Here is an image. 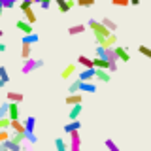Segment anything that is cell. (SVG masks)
Returning <instances> with one entry per match:
<instances>
[{
    "mask_svg": "<svg viewBox=\"0 0 151 151\" xmlns=\"http://www.w3.org/2000/svg\"><path fill=\"white\" fill-rule=\"evenodd\" d=\"M89 27H91V30H93V34H94L96 44L100 45V47H104V42L111 36V32L102 25V21H96V19H89Z\"/></svg>",
    "mask_w": 151,
    "mask_h": 151,
    "instance_id": "cell-1",
    "label": "cell"
},
{
    "mask_svg": "<svg viewBox=\"0 0 151 151\" xmlns=\"http://www.w3.org/2000/svg\"><path fill=\"white\" fill-rule=\"evenodd\" d=\"M44 63H45L44 59H28V60H25V63H23L21 72L27 76V74L34 72V70H38V68H42V66H44Z\"/></svg>",
    "mask_w": 151,
    "mask_h": 151,
    "instance_id": "cell-2",
    "label": "cell"
},
{
    "mask_svg": "<svg viewBox=\"0 0 151 151\" xmlns=\"http://www.w3.org/2000/svg\"><path fill=\"white\" fill-rule=\"evenodd\" d=\"M113 51H115L117 59H119L121 63H129V60H130V53H129V49H127L125 45H117Z\"/></svg>",
    "mask_w": 151,
    "mask_h": 151,
    "instance_id": "cell-3",
    "label": "cell"
},
{
    "mask_svg": "<svg viewBox=\"0 0 151 151\" xmlns=\"http://www.w3.org/2000/svg\"><path fill=\"white\" fill-rule=\"evenodd\" d=\"M15 28L17 30H23V34L28 36V34H34V30H32V25L28 21H25V19H19V21L15 23Z\"/></svg>",
    "mask_w": 151,
    "mask_h": 151,
    "instance_id": "cell-4",
    "label": "cell"
},
{
    "mask_svg": "<svg viewBox=\"0 0 151 151\" xmlns=\"http://www.w3.org/2000/svg\"><path fill=\"white\" fill-rule=\"evenodd\" d=\"M93 78H96V68H93V70H83V72L78 76V79H79L81 83H93Z\"/></svg>",
    "mask_w": 151,
    "mask_h": 151,
    "instance_id": "cell-5",
    "label": "cell"
},
{
    "mask_svg": "<svg viewBox=\"0 0 151 151\" xmlns=\"http://www.w3.org/2000/svg\"><path fill=\"white\" fill-rule=\"evenodd\" d=\"M76 4L78 2H74V0H57V8H59L60 13H68Z\"/></svg>",
    "mask_w": 151,
    "mask_h": 151,
    "instance_id": "cell-6",
    "label": "cell"
},
{
    "mask_svg": "<svg viewBox=\"0 0 151 151\" xmlns=\"http://www.w3.org/2000/svg\"><path fill=\"white\" fill-rule=\"evenodd\" d=\"M70 151H81V136H79V132L70 134Z\"/></svg>",
    "mask_w": 151,
    "mask_h": 151,
    "instance_id": "cell-7",
    "label": "cell"
},
{
    "mask_svg": "<svg viewBox=\"0 0 151 151\" xmlns=\"http://www.w3.org/2000/svg\"><path fill=\"white\" fill-rule=\"evenodd\" d=\"M79 129H81V121H70V123H66V125L63 127V130L68 136L74 134V132H79Z\"/></svg>",
    "mask_w": 151,
    "mask_h": 151,
    "instance_id": "cell-8",
    "label": "cell"
},
{
    "mask_svg": "<svg viewBox=\"0 0 151 151\" xmlns=\"http://www.w3.org/2000/svg\"><path fill=\"white\" fill-rule=\"evenodd\" d=\"M6 98H8V102H13V104H21L23 100H25L23 93H19V91H8Z\"/></svg>",
    "mask_w": 151,
    "mask_h": 151,
    "instance_id": "cell-9",
    "label": "cell"
},
{
    "mask_svg": "<svg viewBox=\"0 0 151 151\" xmlns=\"http://www.w3.org/2000/svg\"><path fill=\"white\" fill-rule=\"evenodd\" d=\"M83 102V96L81 94H68V96H66V104H68V106H79V104Z\"/></svg>",
    "mask_w": 151,
    "mask_h": 151,
    "instance_id": "cell-10",
    "label": "cell"
},
{
    "mask_svg": "<svg viewBox=\"0 0 151 151\" xmlns=\"http://www.w3.org/2000/svg\"><path fill=\"white\" fill-rule=\"evenodd\" d=\"M78 63L81 64V66H85V70H93L94 68V60H91L89 57H85V55H79L78 57Z\"/></svg>",
    "mask_w": 151,
    "mask_h": 151,
    "instance_id": "cell-11",
    "label": "cell"
},
{
    "mask_svg": "<svg viewBox=\"0 0 151 151\" xmlns=\"http://www.w3.org/2000/svg\"><path fill=\"white\" fill-rule=\"evenodd\" d=\"M102 25L108 28V30L111 32V34H115V30H117V23L113 21V19H110V17H102Z\"/></svg>",
    "mask_w": 151,
    "mask_h": 151,
    "instance_id": "cell-12",
    "label": "cell"
},
{
    "mask_svg": "<svg viewBox=\"0 0 151 151\" xmlns=\"http://www.w3.org/2000/svg\"><path fill=\"white\" fill-rule=\"evenodd\" d=\"M34 127H36V117L28 115L25 119V129H27V134H34Z\"/></svg>",
    "mask_w": 151,
    "mask_h": 151,
    "instance_id": "cell-13",
    "label": "cell"
},
{
    "mask_svg": "<svg viewBox=\"0 0 151 151\" xmlns=\"http://www.w3.org/2000/svg\"><path fill=\"white\" fill-rule=\"evenodd\" d=\"M55 149L57 151H70V144H66L64 138H55Z\"/></svg>",
    "mask_w": 151,
    "mask_h": 151,
    "instance_id": "cell-14",
    "label": "cell"
},
{
    "mask_svg": "<svg viewBox=\"0 0 151 151\" xmlns=\"http://www.w3.org/2000/svg\"><path fill=\"white\" fill-rule=\"evenodd\" d=\"M40 42V36L36 34H28V36H23V40H21V44H25V45H34V44H38Z\"/></svg>",
    "mask_w": 151,
    "mask_h": 151,
    "instance_id": "cell-15",
    "label": "cell"
},
{
    "mask_svg": "<svg viewBox=\"0 0 151 151\" xmlns=\"http://www.w3.org/2000/svg\"><path fill=\"white\" fill-rule=\"evenodd\" d=\"M74 74H76V64H66L64 70L60 72V78H63V79H68L70 76H74Z\"/></svg>",
    "mask_w": 151,
    "mask_h": 151,
    "instance_id": "cell-16",
    "label": "cell"
},
{
    "mask_svg": "<svg viewBox=\"0 0 151 151\" xmlns=\"http://www.w3.org/2000/svg\"><path fill=\"white\" fill-rule=\"evenodd\" d=\"M96 79L102 83H108V81H111V76L108 70H96Z\"/></svg>",
    "mask_w": 151,
    "mask_h": 151,
    "instance_id": "cell-17",
    "label": "cell"
},
{
    "mask_svg": "<svg viewBox=\"0 0 151 151\" xmlns=\"http://www.w3.org/2000/svg\"><path fill=\"white\" fill-rule=\"evenodd\" d=\"M81 111H83V106H81V104H79V106H74L72 110H70V113H68L70 121H78V117L81 115Z\"/></svg>",
    "mask_w": 151,
    "mask_h": 151,
    "instance_id": "cell-18",
    "label": "cell"
},
{
    "mask_svg": "<svg viewBox=\"0 0 151 151\" xmlns=\"http://www.w3.org/2000/svg\"><path fill=\"white\" fill-rule=\"evenodd\" d=\"M85 28H87V27H85L83 23H79V25H72V27L68 28V34H70V36H76V34H81V32H85Z\"/></svg>",
    "mask_w": 151,
    "mask_h": 151,
    "instance_id": "cell-19",
    "label": "cell"
},
{
    "mask_svg": "<svg viewBox=\"0 0 151 151\" xmlns=\"http://www.w3.org/2000/svg\"><path fill=\"white\" fill-rule=\"evenodd\" d=\"M12 129H13V132H17V134H27L25 123H21V121H12Z\"/></svg>",
    "mask_w": 151,
    "mask_h": 151,
    "instance_id": "cell-20",
    "label": "cell"
},
{
    "mask_svg": "<svg viewBox=\"0 0 151 151\" xmlns=\"http://www.w3.org/2000/svg\"><path fill=\"white\" fill-rule=\"evenodd\" d=\"M94 68H96V70H108V68H110V63H108V60L106 59H96V57H94Z\"/></svg>",
    "mask_w": 151,
    "mask_h": 151,
    "instance_id": "cell-21",
    "label": "cell"
},
{
    "mask_svg": "<svg viewBox=\"0 0 151 151\" xmlns=\"http://www.w3.org/2000/svg\"><path fill=\"white\" fill-rule=\"evenodd\" d=\"M9 104H12V102H2V104H0V119H8V117H9Z\"/></svg>",
    "mask_w": 151,
    "mask_h": 151,
    "instance_id": "cell-22",
    "label": "cell"
},
{
    "mask_svg": "<svg viewBox=\"0 0 151 151\" xmlns=\"http://www.w3.org/2000/svg\"><path fill=\"white\" fill-rule=\"evenodd\" d=\"M9 119L12 121H19V104H9Z\"/></svg>",
    "mask_w": 151,
    "mask_h": 151,
    "instance_id": "cell-23",
    "label": "cell"
},
{
    "mask_svg": "<svg viewBox=\"0 0 151 151\" xmlns=\"http://www.w3.org/2000/svg\"><path fill=\"white\" fill-rule=\"evenodd\" d=\"M9 81V76H8V70L6 66H0V87H6V83Z\"/></svg>",
    "mask_w": 151,
    "mask_h": 151,
    "instance_id": "cell-24",
    "label": "cell"
},
{
    "mask_svg": "<svg viewBox=\"0 0 151 151\" xmlns=\"http://www.w3.org/2000/svg\"><path fill=\"white\" fill-rule=\"evenodd\" d=\"M79 91H81V81H79V79H76L74 83H70V87H68L70 94H79Z\"/></svg>",
    "mask_w": 151,
    "mask_h": 151,
    "instance_id": "cell-25",
    "label": "cell"
},
{
    "mask_svg": "<svg viewBox=\"0 0 151 151\" xmlns=\"http://www.w3.org/2000/svg\"><path fill=\"white\" fill-rule=\"evenodd\" d=\"M9 140H12L13 144H19V145H21L23 142L27 140V134H17V132H13V134H12V138H9Z\"/></svg>",
    "mask_w": 151,
    "mask_h": 151,
    "instance_id": "cell-26",
    "label": "cell"
},
{
    "mask_svg": "<svg viewBox=\"0 0 151 151\" xmlns=\"http://www.w3.org/2000/svg\"><path fill=\"white\" fill-rule=\"evenodd\" d=\"M104 145L108 147V151H119V145H117L111 138H106V140H104Z\"/></svg>",
    "mask_w": 151,
    "mask_h": 151,
    "instance_id": "cell-27",
    "label": "cell"
},
{
    "mask_svg": "<svg viewBox=\"0 0 151 151\" xmlns=\"http://www.w3.org/2000/svg\"><path fill=\"white\" fill-rule=\"evenodd\" d=\"M30 51H32V45H25V44L21 45V57H23L25 60L30 59Z\"/></svg>",
    "mask_w": 151,
    "mask_h": 151,
    "instance_id": "cell-28",
    "label": "cell"
},
{
    "mask_svg": "<svg viewBox=\"0 0 151 151\" xmlns=\"http://www.w3.org/2000/svg\"><path fill=\"white\" fill-rule=\"evenodd\" d=\"M23 13H25V21H28L30 25H34V23H36V13L32 12V9H27V12H23Z\"/></svg>",
    "mask_w": 151,
    "mask_h": 151,
    "instance_id": "cell-29",
    "label": "cell"
},
{
    "mask_svg": "<svg viewBox=\"0 0 151 151\" xmlns=\"http://www.w3.org/2000/svg\"><path fill=\"white\" fill-rule=\"evenodd\" d=\"M81 91L85 93H96V83H81Z\"/></svg>",
    "mask_w": 151,
    "mask_h": 151,
    "instance_id": "cell-30",
    "label": "cell"
},
{
    "mask_svg": "<svg viewBox=\"0 0 151 151\" xmlns=\"http://www.w3.org/2000/svg\"><path fill=\"white\" fill-rule=\"evenodd\" d=\"M94 55H96V59H106V47L96 45V49H94Z\"/></svg>",
    "mask_w": 151,
    "mask_h": 151,
    "instance_id": "cell-31",
    "label": "cell"
},
{
    "mask_svg": "<svg viewBox=\"0 0 151 151\" xmlns=\"http://www.w3.org/2000/svg\"><path fill=\"white\" fill-rule=\"evenodd\" d=\"M8 129H12V119H0V130H8Z\"/></svg>",
    "mask_w": 151,
    "mask_h": 151,
    "instance_id": "cell-32",
    "label": "cell"
},
{
    "mask_svg": "<svg viewBox=\"0 0 151 151\" xmlns=\"http://www.w3.org/2000/svg\"><path fill=\"white\" fill-rule=\"evenodd\" d=\"M32 0H23L21 4H19V8H21V12H27V9H32Z\"/></svg>",
    "mask_w": 151,
    "mask_h": 151,
    "instance_id": "cell-33",
    "label": "cell"
},
{
    "mask_svg": "<svg viewBox=\"0 0 151 151\" xmlns=\"http://www.w3.org/2000/svg\"><path fill=\"white\" fill-rule=\"evenodd\" d=\"M138 51H140V53L144 55V57H147V59H151V49H149L147 45H138Z\"/></svg>",
    "mask_w": 151,
    "mask_h": 151,
    "instance_id": "cell-34",
    "label": "cell"
},
{
    "mask_svg": "<svg viewBox=\"0 0 151 151\" xmlns=\"http://www.w3.org/2000/svg\"><path fill=\"white\" fill-rule=\"evenodd\" d=\"M78 6H81V8H91V6H94V0H78Z\"/></svg>",
    "mask_w": 151,
    "mask_h": 151,
    "instance_id": "cell-35",
    "label": "cell"
},
{
    "mask_svg": "<svg viewBox=\"0 0 151 151\" xmlns=\"http://www.w3.org/2000/svg\"><path fill=\"white\" fill-rule=\"evenodd\" d=\"M9 138H12V134L8 130H0V142H8Z\"/></svg>",
    "mask_w": 151,
    "mask_h": 151,
    "instance_id": "cell-36",
    "label": "cell"
},
{
    "mask_svg": "<svg viewBox=\"0 0 151 151\" xmlns=\"http://www.w3.org/2000/svg\"><path fill=\"white\" fill-rule=\"evenodd\" d=\"M15 6V2H12V0H0V8H13Z\"/></svg>",
    "mask_w": 151,
    "mask_h": 151,
    "instance_id": "cell-37",
    "label": "cell"
},
{
    "mask_svg": "<svg viewBox=\"0 0 151 151\" xmlns=\"http://www.w3.org/2000/svg\"><path fill=\"white\" fill-rule=\"evenodd\" d=\"M38 6H40L42 9H49L51 8V2H49V0H40V2H38Z\"/></svg>",
    "mask_w": 151,
    "mask_h": 151,
    "instance_id": "cell-38",
    "label": "cell"
},
{
    "mask_svg": "<svg viewBox=\"0 0 151 151\" xmlns=\"http://www.w3.org/2000/svg\"><path fill=\"white\" fill-rule=\"evenodd\" d=\"M111 4H113V6H121V8H125V6H129L130 2H129V0H113Z\"/></svg>",
    "mask_w": 151,
    "mask_h": 151,
    "instance_id": "cell-39",
    "label": "cell"
},
{
    "mask_svg": "<svg viewBox=\"0 0 151 151\" xmlns=\"http://www.w3.org/2000/svg\"><path fill=\"white\" fill-rule=\"evenodd\" d=\"M27 142L34 145V144H38V136L36 134H27Z\"/></svg>",
    "mask_w": 151,
    "mask_h": 151,
    "instance_id": "cell-40",
    "label": "cell"
},
{
    "mask_svg": "<svg viewBox=\"0 0 151 151\" xmlns=\"http://www.w3.org/2000/svg\"><path fill=\"white\" fill-rule=\"evenodd\" d=\"M115 70H117V63H110V68H108V72H115Z\"/></svg>",
    "mask_w": 151,
    "mask_h": 151,
    "instance_id": "cell-41",
    "label": "cell"
},
{
    "mask_svg": "<svg viewBox=\"0 0 151 151\" xmlns=\"http://www.w3.org/2000/svg\"><path fill=\"white\" fill-rule=\"evenodd\" d=\"M6 49H8V45H6V44H0V53H4Z\"/></svg>",
    "mask_w": 151,
    "mask_h": 151,
    "instance_id": "cell-42",
    "label": "cell"
},
{
    "mask_svg": "<svg viewBox=\"0 0 151 151\" xmlns=\"http://www.w3.org/2000/svg\"><path fill=\"white\" fill-rule=\"evenodd\" d=\"M130 6H140V0H130Z\"/></svg>",
    "mask_w": 151,
    "mask_h": 151,
    "instance_id": "cell-43",
    "label": "cell"
}]
</instances>
